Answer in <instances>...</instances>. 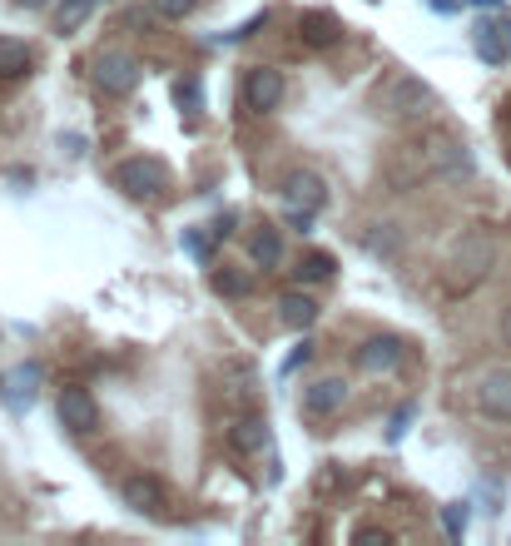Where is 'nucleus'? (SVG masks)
<instances>
[{
    "mask_svg": "<svg viewBox=\"0 0 511 546\" xmlns=\"http://www.w3.org/2000/svg\"><path fill=\"white\" fill-rule=\"evenodd\" d=\"M283 204L293 209L298 229H308V219L328 204V179L313 174V169H293V174L283 179Z\"/></svg>",
    "mask_w": 511,
    "mask_h": 546,
    "instance_id": "nucleus-1",
    "label": "nucleus"
},
{
    "mask_svg": "<svg viewBox=\"0 0 511 546\" xmlns=\"http://www.w3.org/2000/svg\"><path fill=\"white\" fill-rule=\"evenodd\" d=\"M115 184L125 189L129 199H159L169 189V169L159 159H149V154H134V159H125L115 169Z\"/></svg>",
    "mask_w": 511,
    "mask_h": 546,
    "instance_id": "nucleus-2",
    "label": "nucleus"
},
{
    "mask_svg": "<svg viewBox=\"0 0 511 546\" xmlns=\"http://www.w3.org/2000/svg\"><path fill=\"white\" fill-rule=\"evenodd\" d=\"M492 259H497V244H492L487 234H462V244H457V254H452V283H457V288L482 283L487 269H492Z\"/></svg>",
    "mask_w": 511,
    "mask_h": 546,
    "instance_id": "nucleus-3",
    "label": "nucleus"
},
{
    "mask_svg": "<svg viewBox=\"0 0 511 546\" xmlns=\"http://www.w3.org/2000/svg\"><path fill=\"white\" fill-rule=\"evenodd\" d=\"M90 80L105 90V95H134L139 85V60L125 55V50H100L90 60Z\"/></svg>",
    "mask_w": 511,
    "mask_h": 546,
    "instance_id": "nucleus-4",
    "label": "nucleus"
},
{
    "mask_svg": "<svg viewBox=\"0 0 511 546\" xmlns=\"http://www.w3.org/2000/svg\"><path fill=\"white\" fill-rule=\"evenodd\" d=\"M387 95H392V115H402V120H422V115L437 110L432 85H422L417 75H397V80L387 85Z\"/></svg>",
    "mask_w": 511,
    "mask_h": 546,
    "instance_id": "nucleus-5",
    "label": "nucleus"
},
{
    "mask_svg": "<svg viewBox=\"0 0 511 546\" xmlns=\"http://www.w3.org/2000/svg\"><path fill=\"white\" fill-rule=\"evenodd\" d=\"M120 497H125L129 512H139V517H164V482L149 477V472L125 477V482H120Z\"/></svg>",
    "mask_w": 511,
    "mask_h": 546,
    "instance_id": "nucleus-6",
    "label": "nucleus"
},
{
    "mask_svg": "<svg viewBox=\"0 0 511 546\" xmlns=\"http://www.w3.org/2000/svg\"><path fill=\"white\" fill-rule=\"evenodd\" d=\"M477 408L492 422H511V368H492L477 383Z\"/></svg>",
    "mask_w": 511,
    "mask_h": 546,
    "instance_id": "nucleus-7",
    "label": "nucleus"
},
{
    "mask_svg": "<svg viewBox=\"0 0 511 546\" xmlns=\"http://www.w3.org/2000/svg\"><path fill=\"white\" fill-rule=\"evenodd\" d=\"M244 105H249L254 115L278 110V105H283V75H278V70H268V65L249 70V75H244Z\"/></svg>",
    "mask_w": 511,
    "mask_h": 546,
    "instance_id": "nucleus-8",
    "label": "nucleus"
},
{
    "mask_svg": "<svg viewBox=\"0 0 511 546\" xmlns=\"http://www.w3.org/2000/svg\"><path fill=\"white\" fill-rule=\"evenodd\" d=\"M402 358H407V343L392 338V333H378V338H368L358 348V368L363 373H392V368H402Z\"/></svg>",
    "mask_w": 511,
    "mask_h": 546,
    "instance_id": "nucleus-9",
    "label": "nucleus"
},
{
    "mask_svg": "<svg viewBox=\"0 0 511 546\" xmlns=\"http://www.w3.org/2000/svg\"><path fill=\"white\" fill-rule=\"evenodd\" d=\"M55 412H60V422H65L70 432H90V427H95V417H100L95 398H90L85 388H60V398H55Z\"/></svg>",
    "mask_w": 511,
    "mask_h": 546,
    "instance_id": "nucleus-10",
    "label": "nucleus"
},
{
    "mask_svg": "<svg viewBox=\"0 0 511 546\" xmlns=\"http://www.w3.org/2000/svg\"><path fill=\"white\" fill-rule=\"evenodd\" d=\"M298 30H303V45H313V50H328L343 40V20L333 10H303Z\"/></svg>",
    "mask_w": 511,
    "mask_h": 546,
    "instance_id": "nucleus-11",
    "label": "nucleus"
},
{
    "mask_svg": "<svg viewBox=\"0 0 511 546\" xmlns=\"http://www.w3.org/2000/svg\"><path fill=\"white\" fill-rule=\"evenodd\" d=\"M472 45H477V55H482L487 65H507L511 60V40H507V25H502V20H482V25L472 30Z\"/></svg>",
    "mask_w": 511,
    "mask_h": 546,
    "instance_id": "nucleus-12",
    "label": "nucleus"
},
{
    "mask_svg": "<svg viewBox=\"0 0 511 546\" xmlns=\"http://www.w3.org/2000/svg\"><path fill=\"white\" fill-rule=\"evenodd\" d=\"M35 70V50L20 35H0V80H25Z\"/></svg>",
    "mask_w": 511,
    "mask_h": 546,
    "instance_id": "nucleus-13",
    "label": "nucleus"
},
{
    "mask_svg": "<svg viewBox=\"0 0 511 546\" xmlns=\"http://www.w3.org/2000/svg\"><path fill=\"white\" fill-rule=\"evenodd\" d=\"M432 169L447 174V179H467L472 174V159L457 139H432Z\"/></svg>",
    "mask_w": 511,
    "mask_h": 546,
    "instance_id": "nucleus-14",
    "label": "nucleus"
},
{
    "mask_svg": "<svg viewBox=\"0 0 511 546\" xmlns=\"http://www.w3.org/2000/svg\"><path fill=\"white\" fill-rule=\"evenodd\" d=\"M278 323L293 328V333H303V328L318 323V303H313L308 293H283V298H278Z\"/></svg>",
    "mask_w": 511,
    "mask_h": 546,
    "instance_id": "nucleus-15",
    "label": "nucleus"
},
{
    "mask_svg": "<svg viewBox=\"0 0 511 546\" xmlns=\"http://www.w3.org/2000/svg\"><path fill=\"white\" fill-rule=\"evenodd\" d=\"M343 398H348L343 378H323V383H313V388L303 393V408L313 412V417H328V412L343 408Z\"/></svg>",
    "mask_w": 511,
    "mask_h": 546,
    "instance_id": "nucleus-16",
    "label": "nucleus"
},
{
    "mask_svg": "<svg viewBox=\"0 0 511 546\" xmlns=\"http://www.w3.org/2000/svg\"><path fill=\"white\" fill-rule=\"evenodd\" d=\"M249 259H254L258 269H278V259H283V234L278 229H254L249 234Z\"/></svg>",
    "mask_w": 511,
    "mask_h": 546,
    "instance_id": "nucleus-17",
    "label": "nucleus"
},
{
    "mask_svg": "<svg viewBox=\"0 0 511 546\" xmlns=\"http://www.w3.org/2000/svg\"><path fill=\"white\" fill-rule=\"evenodd\" d=\"M229 442H234V452H263L268 447V422L263 417H244V422H234V432H229Z\"/></svg>",
    "mask_w": 511,
    "mask_h": 546,
    "instance_id": "nucleus-18",
    "label": "nucleus"
},
{
    "mask_svg": "<svg viewBox=\"0 0 511 546\" xmlns=\"http://www.w3.org/2000/svg\"><path fill=\"white\" fill-rule=\"evenodd\" d=\"M333 273H338V259H333V254H318V249H308V254L298 259L293 278H298V283H328Z\"/></svg>",
    "mask_w": 511,
    "mask_h": 546,
    "instance_id": "nucleus-19",
    "label": "nucleus"
},
{
    "mask_svg": "<svg viewBox=\"0 0 511 546\" xmlns=\"http://www.w3.org/2000/svg\"><path fill=\"white\" fill-rule=\"evenodd\" d=\"M90 15H95V0H60L55 5V30L60 35H75V30H85Z\"/></svg>",
    "mask_w": 511,
    "mask_h": 546,
    "instance_id": "nucleus-20",
    "label": "nucleus"
},
{
    "mask_svg": "<svg viewBox=\"0 0 511 546\" xmlns=\"http://www.w3.org/2000/svg\"><path fill=\"white\" fill-rule=\"evenodd\" d=\"M412 417H417V408H412V403L392 412V422H387V442H402V437H407V427H412Z\"/></svg>",
    "mask_w": 511,
    "mask_h": 546,
    "instance_id": "nucleus-21",
    "label": "nucleus"
},
{
    "mask_svg": "<svg viewBox=\"0 0 511 546\" xmlns=\"http://www.w3.org/2000/svg\"><path fill=\"white\" fill-rule=\"evenodd\" d=\"M447 532H452V542H462V532H467V502H452L447 507Z\"/></svg>",
    "mask_w": 511,
    "mask_h": 546,
    "instance_id": "nucleus-22",
    "label": "nucleus"
},
{
    "mask_svg": "<svg viewBox=\"0 0 511 546\" xmlns=\"http://www.w3.org/2000/svg\"><path fill=\"white\" fill-rule=\"evenodd\" d=\"M194 5H199V0H154V10H159L164 20H184Z\"/></svg>",
    "mask_w": 511,
    "mask_h": 546,
    "instance_id": "nucleus-23",
    "label": "nucleus"
},
{
    "mask_svg": "<svg viewBox=\"0 0 511 546\" xmlns=\"http://www.w3.org/2000/svg\"><path fill=\"white\" fill-rule=\"evenodd\" d=\"M214 288H219V293H249V278H239V273H214Z\"/></svg>",
    "mask_w": 511,
    "mask_h": 546,
    "instance_id": "nucleus-24",
    "label": "nucleus"
},
{
    "mask_svg": "<svg viewBox=\"0 0 511 546\" xmlns=\"http://www.w3.org/2000/svg\"><path fill=\"white\" fill-rule=\"evenodd\" d=\"M392 537L387 532H378V527H368V532H358V546H387Z\"/></svg>",
    "mask_w": 511,
    "mask_h": 546,
    "instance_id": "nucleus-25",
    "label": "nucleus"
},
{
    "mask_svg": "<svg viewBox=\"0 0 511 546\" xmlns=\"http://www.w3.org/2000/svg\"><path fill=\"white\" fill-rule=\"evenodd\" d=\"M303 358H308V343H298V348H293V353H288V358H283V373H293V368H298V363H303Z\"/></svg>",
    "mask_w": 511,
    "mask_h": 546,
    "instance_id": "nucleus-26",
    "label": "nucleus"
},
{
    "mask_svg": "<svg viewBox=\"0 0 511 546\" xmlns=\"http://www.w3.org/2000/svg\"><path fill=\"white\" fill-rule=\"evenodd\" d=\"M179 105L194 110V105H199V90H194V85H179Z\"/></svg>",
    "mask_w": 511,
    "mask_h": 546,
    "instance_id": "nucleus-27",
    "label": "nucleus"
},
{
    "mask_svg": "<svg viewBox=\"0 0 511 546\" xmlns=\"http://www.w3.org/2000/svg\"><path fill=\"white\" fill-rule=\"evenodd\" d=\"M497 328H502V343H507V348H511V303H507V308H502V323H497Z\"/></svg>",
    "mask_w": 511,
    "mask_h": 546,
    "instance_id": "nucleus-28",
    "label": "nucleus"
},
{
    "mask_svg": "<svg viewBox=\"0 0 511 546\" xmlns=\"http://www.w3.org/2000/svg\"><path fill=\"white\" fill-rule=\"evenodd\" d=\"M15 5H25V10H40V5H45V0H15Z\"/></svg>",
    "mask_w": 511,
    "mask_h": 546,
    "instance_id": "nucleus-29",
    "label": "nucleus"
},
{
    "mask_svg": "<svg viewBox=\"0 0 511 546\" xmlns=\"http://www.w3.org/2000/svg\"><path fill=\"white\" fill-rule=\"evenodd\" d=\"M472 5H502V0H472Z\"/></svg>",
    "mask_w": 511,
    "mask_h": 546,
    "instance_id": "nucleus-30",
    "label": "nucleus"
}]
</instances>
